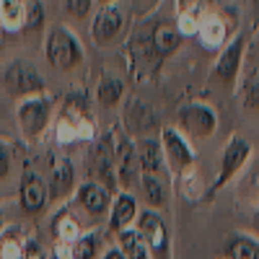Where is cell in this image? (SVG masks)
Listing matches in <instances>:
<instances>
[{"instance_id":"42","label":"cell","mask_w":259,"mask_h":259,"mask_svg":"<svg viewBox=\"0 0 259 259\" xmlns=\"http://www.w3.org/2000/svg\"><path fill=\"white\" fill-rule=\"evenodd\" d=\"M202 3H215V0H202Z\"/></svg>"},{"instance_id":"32","label":"cell","mask_w":259,"mask_h":259,"mask_svg":"<svg viewBox=\"0 0 259 259\" xmlns=\"http://www.w3.org/2000/svg\"><path fill=\"white\" fill-rule=\"evenodd\" d=\"M21 8H24V29L36 31L45 26V6H41V0H21Z\"/></svg>"},{"instance_id":"6","label":"cell","mask_w":259,"mask_h":259,"mask_svg":"<svg viewBox=\"0 0 259 259\" xmlns=\"http://www.w3.org/2000/svg\"><path fill=\"white\" fill-rule=\"evenodd\" d=\"M218 112L212 109L207 101H184L177 117H174V127L187 138V140H207L215 135L218 130Z\"/></svg>"},{"instance_id":"25","label":"cell","mask_w":259,"mask_h":259,"mask_svg":"<svg viewBox=\"0 0 259 259\" xmlns=\"http://www.w3.org/2000/svg\"><path fill=\"white\" fill-rule=\"evenodd\" d=\"M29 241V233L24 231V226H6L0 231V259H21L24 246Z\"/></svg>"},{"instance_id":"39","label":"cell","mask_w":259,"mask_h":259,"mask_svg":"<svg viewBox=\"0 0 259 259\" xmlns=\"http://www.w3.org/2000/svg\"><path fill=\"white\" fill-rule=\"evenodd\" d=\"M99 6H114V3H119V0H96Z\"/></svg>"},{"instance_id":"3","label":"cell","mask_w":259,"mask_h":259,"mask_svg":"<svg viewBox=\"0 0 259 259\" xmlns=\"http://www.w3.org/2000/svg\"><path fill=\"white\" fill-rule=\"evenodd\" d=\"M244 57H246V34L244 31H236L228 45L218 52L215 62L210 65L207 70V83L212 85H221V89H236L244 68Z\"/></svg>"},{"instance_id":"14","label":"cell","mask_w":259,"mask_h":259,"mask_svg":"<svg viewBox=\"0 0 259 259\" xmlns=\"http://www.w3.org/2000/svg\"><path fill=\"white\" fill-rule=\"evenodd\" d=\"M75 202L78 207L85 212V215H91L94 221H101L109 215V207H112V200H114V192L112 189H106L101 182H94V179H85L83 184H78L75 189Z\"/></svg>"},{"instance_id":"11","label":"cell","mask_w":259,"mask_h":259,"mask_svg":"<svg viewBox=\"0 0 259 259\" xmlns=\"http://www.w3.org/2000/svg\"><path fill=\"white\" fill-rule=\"evenodd\" d=\"M114 171H117V187L119 192H130L140 187V177H143V168L138 161V150H135V140L117 133V150H114Z\"/></svg>"},{"instance_id":"31","label":"cell","mask_w":259,"mask_h":259,"mask_svg":"<svg viewBox=\"0 0 259 259\" xmlns=\"http://www.w3.org/2000/svg\"><path fill=\"white\" fill-rule=\"evenodd\" d=\"M202 16H205V13L200 11V6L187 8V11H179V18H177V29H179V34H182V36H197Z\"/></svg>"},{"instance_id":"23","label":"cell","mask_w":259,"mask_h":259,"mask_svg":"<svg viewBox=\"0 0 259 259\" xmlns=\"http://www.w3.org/2000/svg\"><path fill=\"white\" fill-rule=\"evenodd\" d=\"M140 194L148 202L150 210H161L168 202V182L166 177H156V174H143L140 177Z\"/></svg>"},{"instance_id":"38","label":"cell","mask_w":259,"mask_h":259,"mask_svg":"<svg viewBox=\"0 0 259 259\" xmlns=\"http://www.w3.org/2000/svg\"><path fill=\"white\" fill-rule=\"evenodd\" d=\"M194 6H202V0H177L179 11H187V8H194Z\"/></svg>"},{"instance_id":"13","label":"cell","mask_w":259,"mask_h":259,"mask_svg":"<svg viewBox=\"0 0 259 259\" xmlns=\"http://www.w3.org/2000/svg\"><path fill=\"white\" fill-rule=\"evenodd\" d=\"M18 202H21V207H24V212H29V215H39L50 205V184L31 166H26L24 174H21Z\"/></svg>"},{"instance_id":"12","label":"cell","mask_w":259,"mask_h":259,"mask_svg":"<svg viewBox=\"0 0 259 259\" xmlns=\"http://www.w3.org/2000/svg\"><path fill=\"white\" fill-rule=\"evenodd\" d=\"M124 26H127V13L119 3L99 6L96 13H94V21H91V39L99 47H106V45H112L114 39L122 36Z\"/></svg>"},{"instance_id":"5","label":"cell","mask_w":259,"mask_h":259,"mask_svg":"<svg viewBox=\"0 0 259 259\" xmlns=\"http://www.w3.org/2000/svg\"><path fill=\"white\" fill-rule=\"evenodd\" d=\"M52 112H55V99L47 91L34 94L29 99H21L16 104V124L21 130V135L26 140H39L47 133Z\"/></svg>"},{"instance_id":"15","label":"cell","mask_w":259,"mask_h":259,"mask_svg":"<svg viewBox=\"0 0 259 259\" xmlns=\"http://www.w3.org/2000/svg\"><path fill=\"white\" fill-rule=\"evenodd\" d=\"M50 202H62L75 194L78 189V174H75V166L70 158H55L52 161V168H50Z\"/></svg>"},{"instance_id":"37","label":"cell","mask_w":259,"mask_h":259,"mask_svg":"<svg viewBox=\"0 0 259 259\" xmlns=\"http://www.w3.org/2000/svg\"><path fill=\"white\" fill-rule=\"evenodd\" d=\"M101 259H127V256L119 251V246H112V249H106V251L101 254Z\"/></svg>"},{"instance_id":"8","label":"cell","mask_w":259,"mask_h":259,"mask_svg":"<svg viewBox=\"0 0 259 259\" xmlns=\"http://www.w3.org/2000/svg\"><path fill=\"white\" fill-rule=\"evenodd\" d=\"M114 150H117V133L106 130L104 135H99L91 143V156H89V171L91 179L101 182L106 189H112L117 194V171H114Z\"/></svg>"},{"instance_id":"36","label":"cell","mask_w":259,"mask_h":259,"mask_svg":"<svg viewBox=\"0 0 259 259\" xmlns=\"http://www.w3.org/2000/svg\"><path fill=\"white\" fill-rule=\"evenodd\" d=\"M21 259H47L45 249H41V244L34 239V236H29V241L24 246V254H21Z\"/></svg>"},{"instance_id":"33","label":"cell","mask_w":259,"mask_h":259,"mask_svg":"<svg viewBox=\"0 0 259 259\" xmlns=\"http://www.w3.org/2000/svg\"><path fill=\"white\" fill-rule=\"evenodd\" d=\"M11 166H13V148L8 140L0 138V182L11 177Z\"/></svg>"},{"instance_id":"40","label":"cell","mask_w":259,"mask_h":259,"mask_svg":"<svg viewBox=\"0 0 259 259\" xmlns=\"http://www.w3.org/2000/svg\"><path fill=\"white\" fill-rule=\"evenodd\" d=\"M254 228H256V236H259V212L254 215Z\"/></svg>"},{"instance_id":"20","label":"cell","mask_w":259,"mask_h":259,"mask_svg":"<svg viewBox=\"0 0 259 259\" xmlns=\"http://www.w3.org/2000/svg\"><path fill=\"white\" fill-rule=\"evenodd\" d=\"M83 226L78 221V215L65 205L60 207V212L55 215L52 221V236H55V244H75L80 236H83Z\"/></svg>"},{"instance_id":"9","label":"cell","mask_w":259,"mask_h":259,"mask_svg":"<svg viewBox=\"0 0 259 259\" xmlns=\"http://www.w3.org/2000/svg\"><path fill=\"white\" fill-rule=\"evenodd\" d=\"M122 124H124V135L135 138V140L161 133L158 114L153 112V106L140 96H127L124 99V104H122Z\"/></svg>"},{"instance_id":"22","label":"cell","mask_w":259,"mask_h":259,"mask_svg":"<svg viewBox=\"0 0 259 259\" xmlns=\"http://www.w3.org/2000/svg\"><path fill=\"white\" fill-rule=\"evenodd\" d=\"M223 259H259V236L233 233L223 246Z\"/></svg>"},{"instance_id":"1","label":"cell","mask_w":259,"mask_h":259,"mask_svg":"<svg viewBox=\"0 0 259 259\" xmlns=\"http://www.w3.org/2000/svg\"><path fill=\"white\" fill-rule=\"evenodd\" d=\"M158 140H161V148H163L166 171L177 184L197 171V153H194V145L179 133L174 124H163L161 133H158Z\"/></svg>"},{"instance_id":"7","label":"cell","mask_w":259,"mask_h":259,"mask_svg":"<svg viewBox=\"0 0 259 259\" xmlns=\"http://www.w3.org/2000/svg\"><path fill=\"white\" fill-rule=\"evenodd\" d=\"M254 158V148L244 135H231L223 145L221 153V163H218V174L210 187V194L221 192L223 187H228L233 179H239L244 174V168L249 166V161Z\"/></svg>"},{"instance_id":"10","label":"cell","mask_w":259,"mask_h":259,"mask_svg":"<svg viewBox=\"0 0 259 259\" xmlns=\"http://www.w3.org/2000/svg\"><path fill=\"white\" fill-rule=\"evenodd\" d=\"M135 228L140 231V236L145 239L150 254L153 259H174V249H171V233H168V226L163 221V215L158 210H140L138 221H135Z\"/></svg>"},{"instance_id":"21","label":"cell","mask_w":259,"mask_h":259,"mask_svg":"<svg viewBox=\"0 0 259 259\" xmlns=\"http://www.w3.org/2000/svg\"><path fill=\"white\" fill-rule=\"evenodd\" d=\"M150 36H153V50L161 60H166L168 55H174L182 47V34L177 29V24H168V21H161L150 29Z\"/></svg>"},{"instance_id":"29","label":"cell","mask_w":259,"mask_h":259,"mask_svg":"<svg viewBox=\"0 0 259 259\" xmlns=\"http://www.w3.org/2000/svg\"><path fill=\"white\" fill-rule=\"evenodd\" d=\"M236 96H239L244 112L259 114V68L241 83V89H236Z\"/></svg>"},{"instance_id":"41","label":"cell","mask_w":259,"mask_h":259,"mask_svg":"<svg viewBox=\"0 0 259 259\" xmlns=\"http://www.w3.org/2000/svg\"><path fill=\"white\" fill-rule=\"evenodd\" d=\"M3 36H6V31H3V26H0V50H3Z\"/></svg>"},{"instance_id":"27","label":"cell","mask_w":259,"mask_h":259,"mask_svg":"<svg viewBox=\"0 0 259 259\" xmlns=\"http://www.w3.org/2000/svg\"><path fill=\"white\" fill-rule=\"evenodd\" d=\"M114 239H117L119 251L127 259H153V254H150V249H148V244H145V239L140 236L138 228H127L119 236H114Z\"/></svg>"},{"instance_id":"4","label":"cell","mask_w":259,"mask_h":259,"mask_svg":"<svg viewBox=\"0 0 259 259\" xmlns=\"http://www.w3.org/2000/svg\"><path fill=\"white\" fill-rule=\"evenodd\" d=\"M0 83H3V89L8 96L13 99H29L34 94H45L47 91V83H45V75L39 73V68L26 60V57H16L11 60L3 73H0Z\"/></svg>"},{"instance_id":"26","label":"cell","mask_w":259,"mask_h":259,"mask_svg":"<svg viewBox=\"0 0 259 259\" xmlns=\"http://www.w3.org/2000/svg\"><path fill=\"white\" fill-rule=\"evenodd\" d=\"M127 99L124 94V80L117 78V75H101L99 83H96V101L106 109H114L122 101Z\"/></svg>"},{"instance_id":"2","label":"cell","mask_w":259,"mask_h":259,"mask_svg":"<svg viewBox=\"0 0 259 259\" xmlns=\"http://www.w3.org/2000/svg\"><path fill=\"white\" fill-rule=\"evenodd\" d=\"M45 57L55 70L68 73V70H75L85 60V50H83L80 39L73 29L55 24L45 34Z\"/></svg>"},{"instance_id":"30","label":"cell","mask_w":259,"mask_h":259,"mask_svg":"<svg viewBox=\"0 0 259 259\" xmlns=\"http://www.w3.org/2000/svg\"><path fill=\"white\" fill-rule=\"evenodd\" d=\"M99 254H101V233L99 231H85L73 244V259H96Z\"/></svg>"},{"instance_id":"28","label":"cell","mask_w":259,"mask_h":259,"mask_svg":"<svg viewBox=\"0 0 259 259\" xmlns=\"http://www.w3.org/2000/svg\"><path fill=\"white\" fill-rule=\"evenodd\" d=\"M0 26L6 34L24 29V8L21 0H0Z\"/></svg>"},{"instance_id":"17","label":"cell","mask_w":259,"mask_h":259,"mask_svg":"<svg viewBox=\"0 0 259 259\" xmlns=\"http://www.w3.org/2000/svg\"><path fill=\"white\" fill-rule=\"evenodd\" d=\"M150 29L153 26H138L130 31L127 39V52L133 57L135 65H143V68H158L161 57L153 50V36H150Z\"/></svg>"},{"instance_id":"19","label":"cell","mask_w":259,"mask_h":259,"mask_svg":"<svg viewBox=\"0 0 259 259\" xmlns=\"http://www.w3.org/2000/svg\"><path fill=\"white\" fill-rule=\"evenodd\" d=\"M135 150H138V161H140L143 174H156V177H166V174H168L158 135L138 138V140H135Z\"/></svg>"},{"instance_id":"16","label":"cell","mask_w":259,"mask_h":259,"mask_svg":"<svg viewBox=\"0 0 259 259\" xmlns=\"http://www.w3.org/2000/svg\"><path fill=\"white\" fill-rule=\"evenodd\" d=\"M138 215H140V205L135 200V194L133 192H117L112 200V207H109V215H106V226H109V231L114 236H119L127 228H135Z\"/></svg>"},{"instance_id":"24","label":"cell","mask_w":259,"mask_h":259,"mask_svg":"<svg viewBox=\"0 0 259 259\" xmlns=\"http://www.w3.org/2000/svg\"><path fill=\"white\" fill-rule=\"evenodd\" d=\"M236 197H239L241 202H246V205H251V207H259V156H254L249 161L244 174L239 177Z\"/></svg>"},{"instance_id":"34","label":"cell","mask_w":259,"mask_h":259,"mask_svg":"<svg viewBox=\"0 0 259 259\" xmlns=\"http://www.w3.org/2000/svg\"><path fill=\"white\" fill-rule=\"evenodd\" d=\"M96 0H65V11L73 18H89Z\"/></svg>"},{"instance_id":"18","label":"cell","mask_w":259,"mask_h":259,"mask_svg":"<svg viewBox=\"0 0 259 259\" xmlns=\"http://www.w3.org/2000/svg\"><path fill=\"white\" fill-rule=\"evenodd\" d=\"M197 39L200 45L210 52H221L228 39H231V29L226 24V18L218 16V13H205L202 21H200V31H197Z\"/></svg>"},{"instance_id":"35","label":"cell","mask_w":259,"mask_h":259,"mask_svg":"<svg viewBox=\"0 0 259 259\" xmlns=\"http://www.w3.org/2000/svg\"><path fill=\"white\" fill-rule=\"evenodd\" d=\"M163 3V0H130V11L135 13V18L145 21L150 13H153L158 6Z\"/></svg>"}]
</instances>
